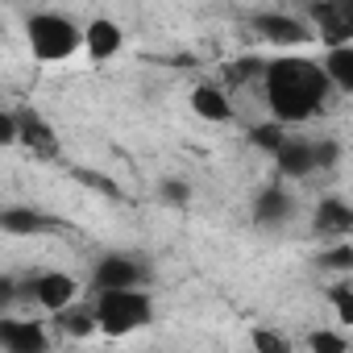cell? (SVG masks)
<instances>
[{"label":"cell","mask_w":353,"mask_h":353,"mask_svg":"<svg viewBox=\"0 0 353 353\" xmlns=\"http://www.w3.org/2000/svg\"><path fill=\"white\" fill-rule=\"evenodd\" d=\"M328 71L312 59H274L262 75V92L266 104L279 121H307L312 112H320L324 96H328Z\"/></svg>","instance_id":"obj_1"},{"label":"cell","mask_w":353,"mask_h":353,"mask_svg":"<svg viewBox=\"0 0 353 353\" xmlns=\"http://www.w3.org/2000/svg\"><path fill=\"white\" fill-rule=\"evenodd\" d=\"M154 316V303L145 291L137 287H117V291H100V303H96V320H100V332L108 336H125L133 328H145Z\"/></svg>","instance_id":"obj_2"},{"label":"cell","mask_w":353,"mask_h":353,"mask_svg":"<svg viewBox=\"0 0 353 353\" xmlns=\"http://www.w3.org/2000/svg\"><path fill=\"white\" fill-rule=\"evenodd\" d=\"M26 34H30V46H34V54L42 63H63L83 42L79 30H75V21L63 17V13H34L30 26H26Z\"/></svg>","instance_id":"obj_3"},{"label":"cell","mask_w":353,"mask_h":353,"mask_svg":"<svg viewBox=\"0 0 353 353\" xmlns=\"http://www.w3.org/2000/svg\"><path fill=\"white\" fill-rule=\"evenodd\" d=\"M254 30H258V38L270 42V46H303V42H312V34H316L307 21H299V17H291V13H262V17L254 21Z\"/></svg>","instance_id":"obj_4"},{"label":"cell","mask_w":353,"mask_h":353,"mask_svg":"<svg viewBox=\"0 0 353 353\" xmlns=\"http://www.w3.org/2000/svg\"><path fill=\"white\" fill-rule=\"evenodd\" d=\"M92 283L96 291H117V287H141L145 283V266L137 258H125V254H108L96 270H92Z\"/></svg>","instance_id":"obj_5"},{"label":"cell","mask_w":353,"mask_h":353,"mask_svg":"<svg viewBox=\"0 0 353 353\" xmlns=\"http://www.w3.org/2000/svg\"><path fill=\"white\" fill-rule=\"evenodd\" d=\"M75 295H79V283H75L71 274H63V270H46V274L34 279V299H38L46 312H63V307H71Z\"/></svg>","instance_id":"obj_6"},{"label":"cell","mask_w":353,"mask_h":353,"mask_svg":"<svg viewBox=\"0 0 353 353\" xmlns=\"http://www.w3.org/2000/svg\"><path fill=\"white\" fill-rule=\"evenodd\" d=\"M307 21H312L316 38H320L324 46H345V42H353V26L328 5V0H312V5H307Z\"/></svg>","instance_id":"obj_7"},{"label":"cell","mask_w":353,"mask_h":353,"mask_svg":"<svg viewBox=\"0 0 353 353\" xmlns=\"http://www.w3.org/2000/svg\"><path fill=\"white\" fill-rule=\"evenodd\" d=\"M274 162L287 179H303V174L320 170V158H316V141H303V137H287L279 150H274Z\"/></svg>","instance_id":"obj_8"},{"label":"cell","mask_w":353,"mask_h":353,"mask_svg":"<svg viewBox=\"0 0 353 353\" xmlns=\"http://www.w3.org/2000/svg\"><path fill=\"white\" fill-rule=\"evenodd\" d=\"M17 125H21V141L17 145L34 150V158H59V137L38 112H17Z\"/></svg>","instance_id":"obj_9"},{"label":"cell","mask_w":353,"mask_h":353,"mask_svg":"<svg viewBox=\"0 0 353 353\" xmlns=\"http://www.w3.org/2000/svg\"><path fill=\"white\" fill-rule=\"evenodd\" d=\"M0 345L9 353H42L46 349V332L34 320H5L0 324Z\"/></svg>","instance_id":"obj_10"},{"label":"cell","mask_w":353,"mask_h":353,"mask_svg":"<svg viewBox=\"0 0 353 353\" xmlns=\"http://www.w3.org/2000/svg\"><path fill=\"white\" fill-rule=\"evenodd\" d=\"M121 42H125V38H121V30H117L112 21H104V17H100V21H92V26H88V34H83L88 54H92V59H100V63H104V59H112V54L121 50Z\"/></svg>","instance_id":"obj_11"},{"label":"cell","mask_w":353,"mask_h":353,"mask_svg":"<svg viewBox=\"0 0 353 353\" xmlns=\"http://www.w3.org/2000/svg\"><path fill=\"white\" fill-rule=\"evenodd\" d=\"M0 229H5L9 237H30V233H42L50 229V221L34 208H5L0 212Z\"/></svg>","instance_id":"obj_12"},{"label":"cell","mask_w":353,"mask_h":353,"mask_svg":"<svg viewBox=\"0 0 353 353\" xmlns=\"http://www.w3.org/2000/svg\"><path fill=\"white\" fill-rule=\"evenodd\" d=\"M324 71H328V79H332L341 92L353 96V42H345V46H328Z\"/></svg>","instance_id":"obj_13"},{"label":"cell","mask_w":353,"mask_h":353,"mask_svg":"<svg viewBox=\"0 0 353 353\" xmlns=\"http://www.w3.org/2000/svg\"><path fill=\"white\" fill-rule=\"evenodd\" d=\"M192 108L204 117V121H229L233 117V104L221 88H196L192 92Z\"/></svg>","instance_id":"obj_14"},{"label":"cell","mask_w":353,"mask_h":353,"mask_svg":"<svg viewBox=\"0 0 353 353\" xmlns=\"http://www.w3.org/2000/svg\"><path fill=\"white\" fill-rule=\"evenodd\" d=\"M316 229L320 233H349L353 229V208L341 204V200H324L316 208Z\"/></svg>","instance_id":"obj_15"},{"label":"cell","mask_w":353,"mask_h":353,"mask_svg":"<svg viewBox=\"0 0 353 353\" xmlns=\"http://www.w3.org/2000/svg\"><path fill=\"white\" fill-rule=\"evenodd\" d=\"M287 212H291V196H287L283 188H266V192L258 196V204H254V216H258L262 225H279Z\"/></svg>","instance_id":"obj_16"},{"label":"cell","mask_w":353,"mask_h":353,"mask_svg":"<svg viewBox=\"0 0 353 353\" xmlns=\"http://www.w3.org/2000/svg\"><path fill=\"white\" fill-rule=\"evenodd\" d=\"M266 59H241V63H229L225 67V79L233 83V88H241V83H250V79H262L266 75Z\"/></svg>","instance_id":"obj_17"},{"label":"cell","mask_w":353,"mask_h":353,"mask_svg":"<svg viewBox=\"0 0 353 353\" xmlns=\"http://www.w3.org/2000/svg\"><path fill=\"white\" fill-rule=\"evenodd\" d=\"M59 324H63V332H71V336H88L92 328H100V320H96V312H71V307H63L59 312Z\"/></svg>","instance_id":"obj_18"},{"label":"cell","mask_w":353,"mask_h":353,"mask_svg":"<svg viewBox=\"0 0 353 353\" xmlns=\"http://www.w3.org/2000/svg\"><path fill=\"white\" fill-rule=\"evenodd\" d=\"M250 141H254L258 150L274 154V150L287 141V133H283V121H270V125H254V129H250Z\"/></svg>","instance_id":"obj_19"},{"label":"cell","mask_w":353,"mask_h":353,"mask_svg":"<svg viewBox=\"0 0 353 353\" xmlns=\"http://www.w3.org/2000/svg\"><path fill=\"white\" fill-rule=\"evenodd\" d=\"M328 299H332L336 316L353 328V287H349V283H345V287H332V291H328Z\"/></svg>","instance_id":"obj_20"},{"label":"cell","mask_w":353,"mask_h":353,"mask_svg":"<svg viewBox=\"0 0 353 353\" xmlns=\"http://www.w3.org/2000/svg\"><path fill=\"white\" fill-rule=\"evenodd\" d=\"M320 266H328V270H353V250L349 245H332V250L320 254Z\"/></svg>","instance_id":"obj_21"},{"label":"cell","mask_w":353,"mask_h":353,"mask_svg":"<svg viewBox=\"0 0 353 353\" xmlns=\"http://www.w3.org/2000/svg\"><path fill=\"white\" fill-rule=\"evenodd\" d=\"M307 345H312L316 353H341V349H345V336H336V332H312Z\"/></svg>","instance_id":"obj_22"},{"label":"cell","mask_w":353,"mask_h":353,"mask_svg":"<svg viewBox=\"0 0 353 353\" xmlns=\"http://www.w3.org/2000/svg\"><path fill=\"white\" fill-rule=\"evenodd\" d=\"M254 349H262V353H287L291 345H287L283 336H274V332H266V328H258V332H254Z\"/></svg>","instance_id":"obj_23"},{"label":"cell","mask_w":353,"mask_h":353,"mask_svg":"<svg viewBox=\"0 0 353 353\" xmlns=\"http://www.w3.org/2000/svg\"><path fill=\"white\" fill-rule=\"evenodd\" d=\"M336 154H341V145H336V141H316V158H320V166H332V162H336Z\"/></svg>","instance_id":"obj_24"},{"label":"cell","mask_w":353,"mask_h":353,"mask_svg":"<svg viewBox=\"0 0 353 353\" xmlns=\"http://www.w3.org/2000/svg\"><path fill=\"white\" fill-rule=\"evenodd\" d=\"M162 200L183 204V200H188V183H162Z\"/></svg>","instance_id":"obj_25"},{"label":"cell","mask_w":353,"mask_h":353,"mask_svg":"<svg viewBox=\"0 0 353 353\" xmlns=\"http://www.w3.org/2000/svg\"><path fill=\"white\" fill-rule=\"evenodd\" d=\"M328 5H332V9L349 21V26H353V0H328Z\"/></svg>","instance_id":"obj_26"}]
</instances>
